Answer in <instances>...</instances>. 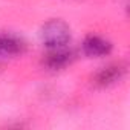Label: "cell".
<instances>
[{
    "mask_svg": "<svg viewBox=\"0 0 130 130\" xmlns=\"http://www.w3.org/2000/svg\"><path fill=\"white\" fill-rule=\"evenodd\" d=\"M25 43L12 34H0V57H17L25 52Z\"/></svg>",
    "mask_w": 130,
    "mask_h": 130,
    "instance_id": "5",
    "label": "cell"
},
{
    "mask_svg": "<svg viewBox=\"0 0 130 130\" xmlns=\"http://www.w3.org/2000/svg\"><path fill=\"white\" fill-rule=\"evenodd\" d=\"M83 52L87 57H106L112 52V43L98 35H89L83 41Z\"/></svg>",
    "mask_w": 130,
    "mask_h": 130,
    "instance_id": "4",
    "label": "cell"
},
{
    "mask_svg": "<svg viewBox=\"0 0 130 130\" xmlns=\"http://www.w3.org/2000/svg\"><path fill=\"white\" fill-rule=\"evenodd\" d=\"M71 28L66 22L60 19H52L46 22L40 29V38L43 44L49 49L66 47V44L71 41Z\"/></svg>",
    "mask_w": 130,
    "mask_h": 130,
    "instance_id": "1",
    "label": "cell"
},
{
    "mask_svg": "<svg viewBox=\"0 0 130 130\" xmlns=\"http://www.w3.org/2000/svg\"><path fill=\"white\" fill-rule=\"evenodd\" d=\"M124 75H125V66L122 63H113V64L101 68L93 75V84L98 87H109L121 81Z\"/></svg>",
    "mask_w": 130,
    "mask_h": 130,
    "instance_id": "2",
    "label": "cell"
},
{
    "mask_svg": "<svg viewBox=\"0 0 130 130\" xmlns=\"http://www.w3.org/2000/svg\"><path fill=\"white\" fill-rule=\"evenodd\" d=\"M72 61H74V52L68 51L66 47L51 49V52L43 60L44 66L51 71H61L64 68H68Z\"/></svg>",
    "mask_w": 130,
    "mask_h": 130,
    "instance_id": "3",
    "label": "cell"
}]
</instances>
